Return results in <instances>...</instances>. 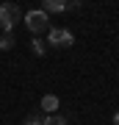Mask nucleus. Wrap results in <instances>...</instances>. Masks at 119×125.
<instances>
[{
    "label": "nucleus",
    "instance_id": "nucleus-1",
    "mask_svg": "<svg viewBox=\"0 0 119 125\" xmlns=\"http://www.w3.org/2000/svg\"><path fill=\"white\" fill-rule=\"evenodd\" d=\"M17 22H22V11H19V6H14V3H3V6H0V25H3V31H11Z\"/></svg>",
    "mask_w": 119,
    "mask_h": 125
},
{
    "label": "nucleus",
    "instance_id": "nucleus-2",
    "mask_svg": "<svg viewBox=\"0 0 119 125\" xmlns=\"http://www.w3.org/2000/svg\"><path fill=\"white\" fill-rule=\"evenodd\" d=\"M72 33L66 31V28H50V33H47V45H55V47H69L72 45Z\"/></svg>",
    "mask_w": 119,
    "mask_h": 125
},
{
    "label": "nucleus",
    "instance_id": "nucleus-3",
    "mask_svg": "<svg viewBox=\"0 0 119 125\" xmlns=\"http://www.w3.org/2000/svg\"><path fill=\"white\" fill-rule=\"evenodd\" d=\"M25 25L31 28L33 33H42L44 28H47V14H44L42 9H36V11H28V14H25Z\"/></svg>",
    "mask_w": 119,
    "mask_h": 125
},
{
    "label": "nucleus",
    "instance_id": "nucleus-4",
    "mask_svg": "<svg viewBox=\"0 0 119 125\" xmlns=\"http://www.w3.org/2000/svg\"><path fill=\"white\" fill-rule=\"evenodd\" d=\"M58 108V97L55 94H44L42 97V111H55Z\"/></svg>",
    "mask_w": 119,
    "mask_h": 125
},
{
    "label": "nucleus",
    "instance_id": "nucleus-5",
    "mask_svg": "<svg viewBox=\"0 0 119 125\" xmlns=\"http://www.w3.org/2000/svg\"><path fill=\"white\" fill-rule=\"evenodd\" d=\"M66 9V3H61V0H44V6H42V11L47 14V11H64Z\"/></svg>",
    "mask_w": 119,
    "mask_h": 125
},
{
    "label": "nucleus",
    "instance_id": "nucleus-6",
    "mask_svg": "<svg viewBox=\"0 0 119 125\" xmlns=\"http://www.w3.org/2000/svg\"><path fill=\"white\" fill-rule=\"evenodd\" d=\"M14 47V33L11 31H3L0 33V50H11Z\"/></svg>",
    "mask_w": 119,
    "mask_h": 125
},
{
    "label": "nucleus",
    "instance_id": "nucleus-7",
    "mask_svg": "<svg viewBox=\"0 0 119 125\" xmlns=\"http://www.w3.org/2000/svg\"><path fill=\"white\" fill-rule=\"evenodd\" d=\"M44 122V117H42V111H31L25 117V125H42Z\"/></svg>",
    "mask_w": 119,
    "mask_h": 125
},
{
    "label": "nucleus",
    "instance_id": "nucleus-8",
    "mask_svg": "<svg viewBox=\"0 0 119 125\" xmlns=\"http://www.w3.org/2000/svg\"><path fill=\"white\" fill-rule=\"evenodd\" d=\"M42 125H66V120H64V117H58V114H50V117H44Z\"/></svg>",
    "mask_w": 119,
    "mask_h": 125
},
{
    "label": "nucleus",
    "instance_id": "nucleus-9",
    "mask_svg": "<svg viewBox=\"0 0 119 125\" xmlns=\"http://www.w3.org/2000/svg\"><path fill=\"white\" fill-rule=\"evenodd\" d=\"M31 47H33V53H36V56H44V42H42V39H33V42H31Z\"/></svg>",
    "mask_w": 119,
    "mask_h": 125
},
{
    "label": "nucleus",
    "instance_id": "nucleus-10",
    "mask_svg": "<svg viewBox=\"0 0 119 125\" xmlns=\"http://www.w3.org/2000/svg\"><path fill=\"white\" fill-rule=\"evenodd\" d=\"M114 125H119V111H116V117H114Z\"/></svg>",
    "mask_w": 119,
    "mask_h": 125
}]
</instances>
